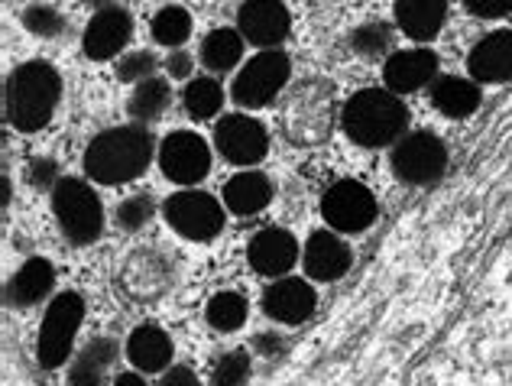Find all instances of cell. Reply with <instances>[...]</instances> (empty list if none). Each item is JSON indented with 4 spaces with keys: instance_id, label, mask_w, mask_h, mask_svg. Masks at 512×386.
I'll return each mask as SVG.
<instances>
[{
    "instance_id": "cell-1",
    "label": "cell",
    "mask_w": 512,
    "mask_h": 386,
    "mask_svg": "<svg viewBox=\"0 0 512 386\" xmlns=\"http://www.w3.org/2000/svg\"><path fill=\"white\" fill-rule=\"evenodd\" d=\"M156 140L146 124H124L98 133L85 150V172L98 185H124L140 179L153 163Z\"/></svg>"
},
{
    "instance_id": "cell-2",
    "label": "cell",
    "mask_w": 512,
    "mask_h": 386,
    "mask_svg": "<svg viewBox=\"0 0 512 386\" xmlns=\"http://www.w3.org/2000/svg\"><path fill=\"white\" fill-rule=\"evenodd\" d=\"M62 101V78L56 65L46 59H33L17 65L4 85V117L20 133L43 130Z\"/></svg>"
},
{
    "instance_id": "cell-3",
    "label": "cell",
    "mask_w": 512,
    "mask_h": 386,
    "mask_svg": "<svg viewBox=\"0 0 512 386\" xmlns=\"http://www.w3.org/2000/svg\"><path fill=\"white\" fill-rule=\"evenodd\" d=\"M341 127L363 150L396 146L409 133V108L396 91L363 88L341 108Z\"/></svg>"
},
{
    "instance_id": "cell-4",
    "label": "cell",
    "mask_w": 512,
    "mask_h": 386,
    "mask_svg": "<svg viewBox=\"0 0 512 386\" xmlns=\"http://www.w3.org/2000/svg\"><path fill=\"white\" fill-rule=\"evenodd\" d=\"M334 85L321 82V78H305L295 82L286 95H282L279 108V127L282 137L292 146L312 150V146L328 143L334 130Z\"/></svg>"
},
{
    "instance_id": "cell-5",
    "label": "cell",
    "mask_w": 512,
    "mask_h": 386,
    "mask_svg": "<svg viewBox=\"0 0 512 386\" xmlns=\"http://www.w3.org/2000/svg\"><path fill=\"white\" fill-rule=\"evenodd\" d=\"M52 195V211L62 228V237L72 247H88L101 237L104 231V208L101 198L94 195V189L85 179L62 176Z\"/></svg>"
},
{
    "instance_id": "cell-6",
    "label": "cell",
    "mask_w": 512,
    "mask_h": 386,
    "mask_svg": "<svg viewBox=\"0 0 512 386\" xmlns=\"http://www.w3.org/2000/svg\"><path fill=\"white\" fill-rule=\"evenodd\" d=\"M389 169L402 185L425 189V185L441 182L444 169H448V146L431 130H409L389 150Z\"/></svg>"
},
{
    "instance_id": "cell-7",
    "label": "cell",
    "mask_w": 512,
    "mask_h": 386,
    "mask_svg": "<svg viewBox=\"0 0 512 386\" xmlns=\"http://www.w3.org/2000/svg\"><path fill=\"white\" fill-rule=\"evenodd\" d=\"M292 62L282 49H263L260 56H253L244 69L237 72L231 85V98L237 108L260 111L266 104H273L289 85Z\"/></svg>"
},
{
    "instance_id": "cell-8",
    "label": "cell",
    "mask_w": 512,
    "mask_h": 386,
    "mask_svg": "<svg viewBox=\"0 0 512 386\" xmlns=\"http://www.w3.org/2000/svg\"><path fill=\"white\" fill-rule=\"evenodd\" d=\"M85 318V299L78 292H59L43 315V328L36 338V357L46 370H56L69 361L72 344Z\"/></svg>"
},
{
    "instance_id": "cell-9",
    "label": "cell",
    "mask_w": 512,
    "mask_h": 386,
    "mask_svg": "<svg viewBox=\"0 0 512 386\" xmlns=\"http://www.w3.org/2000/svg\"><path fill=\"white\" fill-rule=\"evenodd\" d=\"M163 218L169 228L185 237V241H214L224 231V205L208 192L198 189H182L166 198Z\"/></svg>"
},
{
    "instance_id": "cell-10",
    "label": "cell",
    "mask_w": 512,
    "mask_h": 386,
    "mask_svg": "<svg viewBox=\"0 0 512 386\" xmlns=\"http://www.w3.org/2000/svg\"><path fill=\"white\" fill-rule=\"evenodd\" d=\"M321 218L338 234H360L376 221V195L357 179H341L321 198Z\"/></svg>"
},
{
    "instance_id": "cell-11",
    "label": "cell",
    "mask_w": 512,
    "mask_h": 386,
    "mask_svg": "<svg viewBox=\"0 0 512 386\" xmlns=\"http://www.w3.org/2000/svg\"><path fill=\"white\" fill-rule=\"evenodd\" d=\"M120 286L133 302H159L175 286V263L156 247H140L120 270Z\"/></svg>"
},
{
    "instance_id": "cell-12",
    "label": "cell",
    "mask_w": 512,
    "mask_h": 386,
    "mask_svg": "<svg viewBox=\"0 0 512 386\" xmlns=\"http://www.w3.org/2000/svg\"><path fill=\"white\" fill-rule=\"evenodd\" d=\"M159 169L175 185H198L211 172L208 143L192 130H172L159 143Z\"/></svg>"
},
{
    "instance_id": "cell-13",
    "label": "cell",
    "mask_w": 512,
    "mask_h": 386,
    "mask_svg": "<svg viewBox=\"0 0 512 386\" xmlns=\"http://www.w3.org/2000/svg\"><path fill=\"white\" fill-rule=\"evenodd\" d=\"M214 146L234 166H256L269 153V133L250 114H224L214 127Z\"/></svg>"
},
{
    "instance_id": "cell-14",
    "label": "cell",
    "mask_w": 512,
    "mask_h": 386,
    "mask_svg": "<svg viewBox=\"0 0 512 386\" xmlns=\"http://www.w3.org/2000/svg\"><path fill=\"white\" fill-rule=\"evenodd\" d=\"M237 30L250 46L279 49L292 30L289 7L282 0H244L237 10Z\"/></svg>"
},
{
    "instance_id": "cell-15",
    "label": "cell",
    "mask_w": 512,
    "mask_h": 386,
    "mask_svg": "<svg viewBox=\"0 0 512 386\" xmlns=\"http://www.w3.org/2000/svg\"><path fill=\"white\" fill-rule=\"evenodd\" d=\"M133 39V17L124 7H104V10H94V17L85 26V36H82V49L85 56L94 62H107L120 56Z\"/></svg>"
},
{
    "instance_id": "cell-16",
    "label": "cell",
    "mask_w": 512,
    "mask_h": 386,
    "mask_svg": "<svg viewBox=\"0 0 512 386\" xmlns=\"http://www.w3.org/2000/svg\"><path fill=\"white\" fill-rule=\"evenodd\" d=\"M438 69H441V59L431 49L425 46L399 49L383 65V82L389 91H396V95H412V91L435 85Z\"/></svg>"
},
{
    "instance_id": "cell-17",
    "label": "cell",
    "mask_w": 512,
    "mask_h": 386,
    "mask_svg": "<svg viewBox=\"0 0 512 386\" xmlns=\"http://www.w3.org/2000/svg\"><path fill=\"white\" fill-rule=\"evenodd\" d=\"M315 289L299 276H282L273 279L263 289V312L269 322L279 325H302L315 312Z\"/></svg>"
},
{
    "instance_id": "cell-18",
    "label": "cell",
    "mask_w": 512,
    "mask_h": 386,
    "mask_svg": "<svg viewBox=\"0 0 512 386\" xmlns=\"http://www.w3.org/2000/svg\"><path fill=\"white\" fill-rule=\"evenodd\" d=\"M467 72L477 85L512 82V30H493L470 49Z\"/></svg>"
},
{
    "instance_id": "cell-19",
    "label": "cell",
    "mask_w": 512,
    "mask_h": 386,
    "mask_svg": "<svg viewBox=\"0 0 512 386\" xmlns=\"http://www.w3.org/2000/svg\"><path fill=\"white\" fill-rule=\"evenodd\" d=\"M350 263H354L350 247L328 228L315 231L302 247V270L315 283H334V279H341L350 270Z\"/></svg>"
},
{
    "instance_id": "cell-20",
    "label": "cell",
    "mask_w": 512,
    "mask_h": 386,
    "mask_svg": "<svg viewBox=\"0 0 512 386\" xmlns=\"http://www.w3.org/2000/svg\"><path fill=\"white\" fill-rule=\"evenodd\" d=\"M299 241L282 231V228H263L260 234L253 237L247 247V260L260 276L269 279H282L295 263H299Z\"/></svg>"
},
{
    "instance_id": "cell-21",
    "label": "cell",
    "mask_w": 512,
    "mask_h": 386,
    "mask_svg": "<svg viewBox=\"0 0 512 386\" xmlns=\"http://www.w3.org/2000/svg\"><path fill=\"white\" fill-rule=\"evenodd\" d=\"M52 286H56V266L43 257H33L7 279L4 302L10 309H30V305H39L49 296Z\"/></svg>"
},
{
    "instance_id": "cell-22",
    "label": "cell",
    "mask_w": 512,
    "mask_h": 386,
    "mask_svg": "<svg viewBox=\"0 0 512 386\" xmlns=\"http://www.w3.org/2000/svg\"><path fill=\"white\" fill-rule=\"evenodd\" d=\"M396 26L415 43H428L448 20V0H393Z\"/></svg>"
},
{
    "instance_id": "cell-23",
    "label": "cell",
    "mask_w": 512,
    "mask_h": 386,
    "mask_svg": "<svg viewBox=\"0 0 512 386\" xmlns=\"http://www.w3.org/2000/svg\"><path fill=\"white\" fill-rule=\"evenodd\" d=\"M431 104L444 117H451V121H464V117L477 114V108L483 104V91L474 78L438 75L435 85H431Z\"/></svg>"
},
{
    "instance_id": "cell-24",
    "label": "cell",
    "mask_w": 512,
    "mask_h": 386,
    "mask_svg": "<svg viewBox=\"0 0 512 386\" xmlns=\"http://www.w3.org/2000/svg\"><path fill=\"white\" fill-rule=\"evenodd\" d=\"M120 344L114 338H91L82 351L75 354L65 386H107V370L114 367Z\"/></svg>"
},
{
    "instance_id": "cell-25",
    "label": "cell",
    "mask_w": 512,
    "mask_h": 386,
    "mask_svg": "<svg viewBox=\"0 0 512 386\" xmlns=\"http://www.w3.org/2000/svg\"><path fill=\"white\" fill-rule=\"evenodd\" d=\"M127 357L143 374H159L172 364V338L156 325H140L127 338Z\"/></svg>"
},
{
    "instance_id": "cell-26",
    "label": "cell",
    "mask_w": 512,
    "mask_h": 386,
    "mask_svg": "<svg viewBox=\"0 0 512 386\" xmlns=\"http://www.w3.org/2000/svg\"><path fill=\"white\" fill-rule=\"evenodd\" d=\"M269 202H273V182L256 169L237 172V176L224 185V205L227 211H234V215H244V218L256 215V211H263Z\"/></svg>"
},
{
    "instance_id": "cell-27",
    "label": "cell",
    "mask_w": 512,
    "mask_h": 386,
    "mask_svg": "<svg viewBox=\"0 0 512 386\" xmlns=\"http://www.w3.org/2000/svg\"><path fill=\"white\" fill-rule=\"evenodd\" d=\"M244 46H247V39L240 36V30H227V26L211 30L201 39V65H205L211 75L231 72L234 65H240V59H244Z\"/></svg>"
},
{
    "instance_id": "cell-28",
    "label": "cell",
    "mask_w": 512,
    "mask_h": 386,
    "mask_svg": "<svg viewBox=\"0 0 512 386\" xmlns=\"http://www.w3.org/2000/svg\"><path fill=\"white\" fill-rule=\"evenodd\" d=\"M169 101H172V91H169V82L166 78H159V75H153V78H146V82H140L137 88H133V95H130V101H127V111H130V117L137 124H156L159 117L166 114V108H169Z\"/></svg>"
},
{
    "instance_id": "cell-29",
    "label": "cell",
    "mask_w": 512,
    "mask_h": 386,
    "mask_svg": "<svg viewBox=\"0 0 512 386\" xmlns=\"http://www.w3.org/2000/svg\"><path fill=\"white\" fill-rule=\"evenodd\" d=\"M182 104L192 121H208L221 111L224 104V88L214 78H188V85L182 91Z\"/></svg>"
},
{
    "instance_id": "cell-30",
    "label": "cell",
    "mask_w": 512,
    "mask_h": 386,
    "mask_svg": "<svg viewBox=\"0 0 512 386\" xmlns=\"http://www.w3.org/2000/svg\"><path fill=\"white\" fill-rule=\"evenodd\" d=\"M153 39L159 46L166 49H182L188 43V36H192V13L179 4H166L163 10L153 17Z\"/></svg>"
},
{
    "instance_id": "cell-31",
    "label": "cell",
    "mask_w": 512,
    "mask_h": 386,
    "mask_svg": "<svg viewBox=\"0 0 512 386\" xmlns=\"http://www.w3.org/2000/svg\"><path fill=\"white\" fill-rule=\"evenodd\" d=\"M205 315L214 331H227L231 335V331H237L247 322V299L240 292H218V296H211Z\"/></svg>"
},
{
    "instance_id": "cell-32",
    "label": "cell",
    "mask_w": 512,
    "mask_h": 386,
    "mask_svg": "<svg viewBox=\"0 0 512 386\" xmlns=\"http://www.w3.org/2000/svg\"><path fill=\"white\" fill-rule=\"evenodd\" d=\"M347 46L363 59H380L389 52V46H393V30H389L386 23H376V20L360 23L357 30L347 36Z\"/></svg>"
},
{
    "instance_id": "cell-33",
    "label": "cell",
    "mask_w": 512,
    "mask_h": 386,
    "mask_svg": "<svg viewBox=\"0 0 512 386\" xmlns=\"http://www.w3.org/2000/svg\"><path fill=\"white\" fill-rule=\"evenodd\" d=\"M153 211H156V205H153V195H150V192L130 195V198H124V202H120L117 211H114L117 228H120V231H130V234H133V231H140V228H146V224H150Z\"/></svg>"
},
{
    "instance_id": "cell-34",
    "label": "cell",
    "mask_w": 512,
    "mask_h": 386,
    "mask_svg": "<svg viewBox=\"0 0 512 386\" xmlns=\"http://www.w3.org/2000/svg\"><path fill=\"white\" fill-rule=\"evenodd\" d=\"M23 26L30 30L33 36H43V39H59L65 30H69V23L65 17L49 4H30L23 10Z\"/></svg>"
},
{
    "instance_id": "cell-35",
    "label": "cell",
    "mask_w": 512,
    "mask_h": 386,
    "mask_svg": "<svg viewBox=\"0 0 512 386\" xmlns=\"http://www.w3.org/2000/svg\"><path fill=\"white\" fill-rule=\"evenodd\" d=\"M250 351L244 348H237L231 354H224L218 367H214V374H211V386H247L250 380Z\"/></svg>"
},
{
    "instance_id": "cell-36",
    "label": "cell",
    "mask_w": 512,
    "mask_h": 386,
    "mask_svg": "<svg viewBox=\"0 0 512 386\" xmlns=\"http://www.w3.org/2000/svg\"><path fill=\"white\" fill-rule=\"evenodd\" d=\"M156 56L150 49H140V52H127V56H120L117 62V78L120 82H133V85H140L146 82V78H153L156 75Z\"/></svg>"
},
{
    "instance_id": "cell-37",
    "label": "cell",
    "mask_w": 512,
    "mask_h": 386,
    "mask_svg": "<svg viewBox=\"0 0 512 386\" xmlns=\"http://www.w3.org/2000/svg\"><path fill=\"white\" fill-rule=\"evenodd\" d=\"M26 179H30L33 189H43V192H52L59 185V166H56V159H49V156H36L30 159V166H26Z\"/></svg>"
},
{
    "instance_id": "cell-38",
    "label": "cell",
    "mask_w": 512,
    "mask_h": 386,
    "mask_svg": "<svg viewBox=\"0 0 512 386\" xmlns=\"http://www.w3.org/2000/svg\"><path fill=\"white\" fill-rule=\"evenodd\" d=\"M464 7L480 20H500L512 13V0H464Z\"/></svg>"
},
{
    "instance_id": "cell-39",
    "label": "cell",
    "mask_w": 512,
    "mask_h": 386,
    "mask_svg": "<svg viewBox=\"0 0 512 386\" xmlns=\"http://www.w3.org/2000/svg\"><path fill=\"white\" fill-rule=\"evenodd\" d=\"M253 351H260L263 357H276L286 351V338L279 335V331H260V335L253 338Z\"/></svg>"
},
{
    "instance_id": "cell-40",
    "label": "cell",
    "mask_w": 512,
    "mask_h": 386,
    "mask_svg": "<svg viewBox=\"0 0 512 386\" xmlns=\"http://www.w3.org/2000/svg\"><path fill=\"white\" fill-rule=\"evenodd\" d=\"M192 69H195V59L188 56L185 49H172L169 52V59H166L169 78H192Z\"/></svg>"
},
{
    "instance_id": "cell-41",
    "label": "cell",
    "mask_w": 512,
    "mask_h": 386,
    "mask_svg": "<svg viewBox=\"0 0 512 386\" xmlns=\"http://www.w3.org/2000/svg\"><path fill=\"white\" fill-rule=\"evenodd\" d=\"M159 386H201V383H198V377L188 367H172Z\"/></svg>"
},
{
    "instance_id": "cell-42",
    "label": "cell",
    "mask_w": 512,
    "mask_h": 386,
    "mask_svg": "<svg viewBox=\"0 0 512 386\" xmlns=\"http://www.w3.org/2000/svg\"><path fill=\"white\" fill-rule=\"evenodd\" d=\"M114 386H146V380L140 374H120Z\"/></svg>"
},
{
    "instance_id": "cell-43",
    "label": "cell",
    "mask_w": 512,
    "mask_h": 386,
    "mask_svg": "<svg viewBox=\"0 0 512 386\" xmlns=\"http://www.w3.org/2000/svg\"><path fill=\"white\" fill-rule=\"evenodd\" d=\"M82 4H88V7H98V10H104V7H114V0H82Z\"/></svg>"
}]
</instances>
